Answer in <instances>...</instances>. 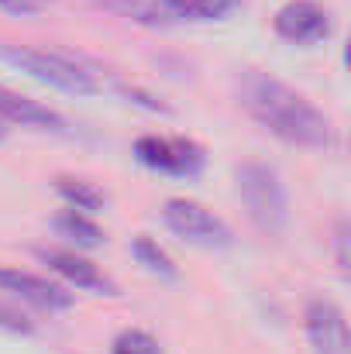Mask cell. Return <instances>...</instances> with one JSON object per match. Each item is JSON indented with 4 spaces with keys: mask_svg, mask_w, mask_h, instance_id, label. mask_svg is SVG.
Masks as SVG:
<instances>
[{
    "mask_svg": "<svg viewBox=\"0 0 351 354\" xmlns=\"http://www.w3.org/2000/svg\"><path fill=\"white\" fill-rule=\"evenodd\" d=\"M237 104L255 124H262L269 134H276L286 145L327 151L338 141L331 118L321 107H314L300 90H293L289 83H282L272 73H262V69L241 73Z\"/></svg>",
    "mask_w": 351,
    "mask_h": 354,
    "instance_id": "cell-1",
    "label": "cell"
},
{
    "mask_svg": "<svg viewBox=\"0 0 351 354\" xmlns=\"http://www.w3.org/2000/svg\"><path fill=\"white\" fill-rule=\"evenodd\" d=\"M0 62L28 73L38 83H48L73 97H93L107 90V80H100V69L80 55L52 52V48H31V45H0Z\"/></svg>",
    "mask_w": 351,
    "mask_h": 354,
    "instance_id": "cell-2",
    "label": "cell"
},
{
    "mask_svg": "<svg viewBox=\"0 0 351 354\" xmlns=\"http://www.w3.org/2000/svg\"><path fill=\"white\" fill-rule=\"evenodd\" d=\"M237 196L248 210V221L262 234H279L289 221V200L279 172L265 162H244L237 169Z\"/></svg>",
    "mask_w": 351,
    "mask_h": 354,
    "instance_id": "cell-3",
    "label": "cell"
},
{
    "mask_svg": "<svg viewBox=\"0 0 351 354\" xmlns=\"http://www.w3.org/2000/svg\"><path fill=\"white\" fill-rule=\"evenodd\" d=\"M162 221H165V227L176 237H183L186 244H197V248L221 251V248H231L234 244L231 227L214 210H207L197 200H165Z\"/></svg>",
    "mask_w": 351,
    "mask_h": 354,
    "instance_id": "cell-4",
    "label": "cell"
},
{
    "mask_svg": "<svg viewBox=\"0 0 351 354\" xmlns=\"http://www.w3.org/2000/svg\"><path fill=\"white\" fill-rule=\"evenodd\" d=\"M134 155H138L141 165H148L155 172H165V176H183V179L200 176V169L207 165V151L193 138L145 134V138L134 141Z\"/></svg>",
    "mask_w": 351,
    "mask_h": 354,
    "instance_id": "cell-5",
    "label": "cell"
},
{
    "mask_svg": "<svg viewBox=\"0 0 351 354\" xmlns=\"http://www.w3.org/2000/svg\"><path fill=\"white\" fill-rule=\"evenodd\" d=\"M331 10L317 0H289L276 10L272 28L289 45H317L331 35Z\"/></svg>",
    "mask_w": 351,
    "mask_h": 354,
    "instance_id": "cell-6",
    "label": "cell"
},
{
    "mask_svg": "<svg viewBox=\"0 0 351 354\" xmlns=\"http://www.w3.org/2000/svg\"><path fill=\"white\" fill-rule=\"evenodd\" d=\"M303 330H307V341L317 354H351L345 310L331 299H314L307 306Z\"/></svg>",
    "mask_w": 351,
    "mask_h": 354,
    "instance_id": "cell-7",
    "label": "cell"
},
{
    "mask_svg": "<svg viewBox=\"0 0 351 354\" xmlns=\"http://www.w3.org/2000/svg\"><path fill=\"white\" fill-rule=\"evenodd\" d=\"M35 254H38L55 275H62L69 286L87 289V292H100V296H117V282L100 265H93L90 258H83V254H76V251H66V248H38Z\"/></svg>",
    "mask_w": 351,
    "mask_h": 354,
    "instance_id": "cell-8",
    "label": "cell"
},
{
    "mask_svg": "<svg viewBox=\"0 0 351 354\" xmlns=\"http://www.w3.org/2000/svg\"><path fill=\"white\" fill-rule=\"evenodd\" d=\"M0 289L17 296V299H24L35 310H45V313H59V310L73 306V292H66L62 286H55V282H48L42 275L21 272V268H3L0 265Z\"/></svg>",
    "mask_w": 351,
    "mask_h": 354,
    "instance_id": "cell-9",
    "label": "cell"
},
{
    "mask_svg": "<svg viewBox=\"0 0 351 354\" xmlns=\"http://www.w3.org/2000/svg\"><path fill=\"white\" fill-rule=\"evenodd\" d=\"M0 120L14 124V127L42 131V134H66L69 131L62 114H55L52 107H45L31 97H21V93L7 90V86H0Z\"/></svg>",
    "mask_w": 351,
    "mask_h": 354,
    "instance_id": "cell-10",
    "label": "cell"
},
{
    "mask_svg": "<svg viewBox=\"0 0 351 354\" xmlns=\"http://www.w3.org/2000/svg\"><path fill=\"white\" fill-rule=\"evenodd\" d=\"M100 10H111L124 21L145 24V28H172L169 0H90Z\"/></svg>",
    "mask_w": 351,
    "mask_h": 354,
    "instance_id": "cell-11",
    "label": "cell"
},
{
    "mask_svg": "<svg viewBox=\"0 0 351 354\" xmlns=\"http://www.w3.org/2000/svg\"><path fill=\"white\" fill-rule=\"evenodd\" d=\"M244 0H169L172 24H204V21H224Z\"/></svg>",
    "mask_w": 351,
    "mask_h": 354,
    "instance_id": "cell-12",
    "label": "cell"
},
{
    "mask_svg": "<svg viewBox=\"0 0 351 354\" xmlns=\"http://www.w3.org/2000/svg\"><path fill=\"white\" fill-rule=\"evenodd\" d=\"M55 231L62 237H73L80 248H100V244H104V231L90 221V214L73 210V207H66V210L55 217Z\"/></svg>",
    "mask_w": 351,
    "mask_h": 354,
    "instance_id": "cell-13",
    "label": "cell"
},
{
    "mask_svg": "<svg viewBox=\"0 0 351 354\" xmlns=\"http://www.w3.org/2000/svg\"><path fill=\"white\" fill-rule=\"evenodd\" d=\"M55 189H59V196L73 207V210H83V214H97L100 207H104V193L97 189V186H90V183H83V179H69V176H59L55 179Z\"/></svg>",
    "mask_w": 351,
    "mask_h": 354,
    "instance_id": "cell-14",
    "label": "cell"
},
{
    "mask_svg": "<svg viewBox=\"0 0 351 354\" xmlns=\"http://www.w3.org/2000/svg\"><path fill=\"white\" fill-rule=\"evenodd\" d=\"M131 254L138 258V265H145V272H152V275H159V279H176V275H179V268L172 265V258H169L152 237H134Z\"/></svg>",
    "mask_w": 351,
    "mask_h": 354,
    "instance_id": "cell-15",
    "label": "cell"
},
{
    "mask_svg": "<svg viewBox=\"0 0 351 354\" xmlns=\"http://www.w3.org/2000/svg\"><path fill=\"white\" fill-rule=\"evenodd\" d=\"M111 354H162V344L148 330H120L111 344Z\"/></svg>",
    "mask_w": 351,
    "mask_h": 354,
    "instance_id": "cell-16",
    "label": "cell"
},
{
    "mask_svg": "<svg viewBox=\"0 0 351 354\" xmlns=\"http://www.w3.org/2000/svg\"><path fill=\"white\" fill-rule=\"evenodd\" d=\"M45 7H48V0H0V10H7V14H17V17L42 14Z\"/></svg>",
    "mask_w": 351,
    "mask_h": 354,
    "instance_id": "cell-17",
    "label": "cell"
},
{
    "mask_svg": "<svg viewBox=\"0 0 351 354\" xmlns=\"http://www.w3.org/2000/svg\"><path fill=\"white\" fill-rule=\"evenodd\" d=\"M334 254H338V268L348 272V224L345 221H338L334 227Z\"/></svg>",
    "mask_w": 351,
    "mask_h": 354,
    "instance_id": "cell-18",
    "label": "cell"
},
{
    "mask_svg": "<svg viewBox=\"0 0 351 354\" xmlns=\"http://www.w3.org/2000/svg\"><path fill=\"white\" fill-rule=\"evenodd\" d=\"M3 138H7V127H3V120H0V141H3Z\"/></svg>",
    "mask_w": 351,
    "mask_h": 354,
    "instance_id": "cell-19",
    "label": "cell"
}]
</instances>
